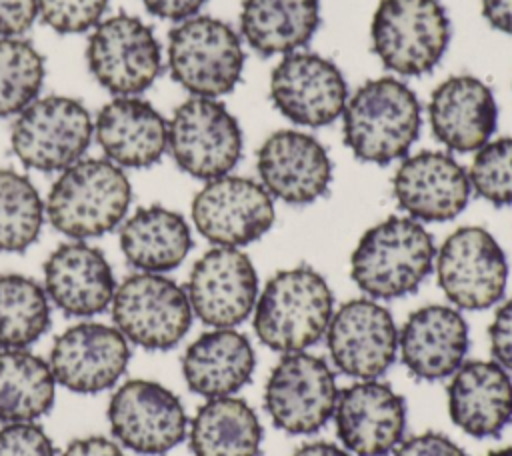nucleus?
<instances>
[{
    "label": "nucleus",
    "mask_w": 512,
    "mask_h": 456,
    "mask_svg": "<svg viewBox=\"0 0 512 456\" xmlns=\"http://www.w3.org/2000/svg\"><path fill=\"white\" fill-rule=\"evenodd\" d=\"M254 366V348L236 328L202 332L188 344L182 356L186 386L206 400L234 396L250 382Z\"/></svg>",
    "instance_id": "nucleus-27"
},
{
    "label": "nucleus",
    "mask_w": 512,
    "mask_h": 456,
    "mask_svg": "<svg viewBox=\"0 0 512 456\" xmlns=\"http://www.w3.org/2000/svg\"><path fill=\"white\" fill-rule=\"evenodd\" d=\"M38 18V0H0V38L24 36Z\"/></svg>",
    "instance_id": "nucleus-40"
},
{
    "label": "nucleus",
    "mask_w": 512,
    "mask_h": 456,
    "mask_svg": "<svg viewBox=\"0 0 512 456\" xmlns=\"http://www.w3.org/2000/svg\"><path fill=\"white\" fill-rule=\"evenodd\" d=\"M92 78L114 96H140L162 72L164 56L154 30L132 14L102 18L88 36Z\"/></svg>",
    "instance_id": "nucleus-9"
},
{
    "label": "nucleus",
    "mask_w": 512,
    "mask_h": 456,
    "mask_svg": "<svg viewBox=\"0 0 512 456\" xmlns=\"http://www.w3.org/2000/svg\"><path fill=\"white\" fill-rule=\"evenodd\" d=\"M106 416L122 448L148 456L170 452L188 432L180 398L164 384L146 378L122 382L110 396Z\"/></svg>",
    "instance_id": "nucleus-13"
},
{
    "label": "nucleus",
    "mask_w": 512,
    "mask_h": 456,
    "mask_svg": "<svg viewBox=\"0 0 512 456\" xmlns=\"http://www.w3.org/2000/svg\"><path fill=\"white\" fill-rule=\"evenodd\" d=\"M348 98L342 70L314 52H290L270 74L274 108L298 126L332 124L342 116Z\"/></svg>",
    "instance_id": "nucleus-16"
},
{
    "label": "nucleus",
    "mask_w": 512,
    "mask_h": 456,
    "mask_svg": "<svg viewBox=\"0 0 512 456\" xmlns=\"http://www.w3.org/2000/svg\"><path fill=\"white\" fill-rule=\"evenodd\" d=\"M110 0H38V18L58 34L90 32Z\"/></svg>",
    "instance_id": "nucleus-36"
},
{
    "label": "nucleus",
    "mask_w": 512,
    "mask_h": 456,
    "mask_svg": "<svg viewBox=\"0 0 512 456\" xmlns=\"http://www.w3.org/2000/svg\"><path fill=\"white\" fill-rule=\"evenodd\" d=\"M46 76L44 56L24 36L0 38V118H14L30 106Z\"/></svg>",
    "instance_id": "nucleus-34"
},
{
    "label": "nucleus",
    "mask_w": 512,
    "mask_h": 456,
    "mask_svg": "<svg viewBox=\"0 0 512 456\" xmlns=\"http://www.w3.org/2000/svg\"><path fill=\"white\" fill-rule=\"evenodd\" d=\"M130 362V342L110 324L82 320L60 332L48 364L58 386L76 394H98L112 388Z\"/></svg>",
    "instance_id": "nucleus-18"
},
{
    "label": "nucleus",
    "mask_w": 512,
    "mask_h": 456,
    "mask_svg": "<svg viewBox=\"0 0 512 456\" xmlns=\"http://www.w3.org/2000/svg\"><path fill=\"white\" fill-rule=\"evenodd\" d=\"M334 296L326 278L310 266L278 270L258 292L252 324L270 350L290 354L314 346L328 330Z\"/></svg>",
    "instance_id": "nucleus-4"
},
{
    "label": "nucleus",
    "mask_w": 512,
    "mask_h": 456,
    "mask_svg": "<svg viewBox=\"0 0 512 456\" xmlns=\"http://www.w3.org/2000/svg\"><path fill=\"white\" fill-rule=\"evenodd\" d=\"M242 38L224 20L192 16L168 34L166 64L170 76L192 96L230 94L244 72Z\"/></svg>",
    "instance_id": "nucleus-5"
},
{
    "label": "nucleus",
    "mask_w": 512,
    "mask_h": 456,
    "mask_svg": "<svg viewBox=\"0 0 512 456\" xmlns=\"http://www.w3.org/2000/svg\"><path fill=\"white\" fill-rule=\"evenodd\" d=\"M168 152L182 172L208 182L240 162L242 128L218 98L190 96L168 120Z\"/></svg>",
    "instance_id": "nucleus-10"
},
{
    "label": "nucleus",
    "mask_w": 512,
    "mask_h": 456,
    "mask_svg": "<svg viewBox=\"0 0 512 456\" xmlns=\"http://www.w3.org/2000/svg\"><path fill=\"white\" fill-rule=\"evenodd\" d=\"M486 22L504 34H512V0H480Z\"/></svg>",
    "instance_id": "nucleus-43"
},
{
    "label": "nucleus",
    "mask_w": 512,
    "mask_h": 456,
    "mask_svg": "<svg viewBox=\"0 0 512 456\" xmlns=\"http://www.w3.org/2000/svg\"><path fill=\"white\" fill-rule=\"evenodd\" d=\"M320 26V0H244L240 34L262 56L290 54L306 46Z\"/></svg>",
    "instance_id": "nucleus-29"
},
{
    "label": "nucleus",
    "mask_w": 512,
    "mask_h": 456,
    "mask_svg": "<svg viewBox=\"0 0 512 456\" xmlns=\"http://www.w3.org/2000/svg\"><path fill=\"white\" fill-rule=\"evenodd\" d=\"M292 456H352L346 448H340L332 442H308L302 444Z\"/></svg>",
    "instance_id": "nucleus-44"
},
{
    "label": "nucleus",
    "mask_w": 512,
    "mask_h": 456,
    "mask_svg": "<svg viewBox=\"0 0 512 456\" xmlns=\"http://www.w3.org/2000/svg\"><path fill=\"white\" fill-rule=\"evenodd\" d=\"M194 228L214 246L242 248L262 238L274 224V198L244 176L208 180L192 198Z\"/></svg>",
    "instance_id": "nucleus-14"
},
{
    "label": "nucleus",
    "mask_w": 512,
    "mask_h": 456,
    "mask_svg": "<svg viewBox=\"0 0 512 456\" xmlns=\"http://www.w3.org/2000/svg\"><path fill=\"white\" fill-rule=\"evenodd\" d=\"M448 414L474 438H494L512 420V378L494 360H468L448 384Z\"/></svg>",
    "instance_id": "nucleus-26"
},
{
    "label": "nucleus",
    "mask_w": 512,
    "mask_h": 456,
    "mask_svg": "<svg viewBox=\"0 0 512 456\" xmlns=\"http://www.w3.org/2000/svg\"><path fill=\"white\" fill-rule=\"evenodd\" d=\"M468 352V324L458 308H416L398 330V354L408 372L426 382L450 378Z\"/></svg>",
    "instance_id": "nucleus-24"
},
{
    "label": "nucleus",
    "mask_w": 512,
    "mask_h": 456,
    "mask_svg": "<svg viewBox=\"0 0 512 456\" xmlns=\"http://www.w3.org/2000/svg\"><path fill=\"white\" fill-rule=\"evenodd\" d=\"M258 182L266 192L292 206L322 198L332 182V160L310 134L284 128L272 132L256 154Z\"/></svg>",
    "instance_id": "nucleus-20"
},
{
    "label": "nucleus",
    "mask_w": 512,
    "mask_h": 456,
    "mask_svg": "<svg viewBox=\"0 0 512 456\" xmlns=\"http://www.w3.org/2000/svg\"><path fill=\"white\" fill-rule=\"evenodd\" d=\"M392 192L408 218L448 222L468 206L472 186L468 170L450 152L422 150L402 158Z\"/></svg>",
    "instance_id": "nucleus-21"
},
{
    "label": "nucleus",
    "mask_w": 512,
    "mask_h": 456,
    "mask_svg": "<svg viewBox=\"0 0 512 456\" xmlns=\"http://www.w3.org/2000/svg\"><path fill=\"white\" fill-rule=\"evenodd\" d=\"M490 352L496 364L512 372V298L502 302L488 326Z\"/></svg>",
    "instance_id": "nucleus-38"
},
{
    "label": "nucleus",
    "mask_w": 512,
    "mask_h": 456,
    "mask_svg": "<svg viewBox=\"0 0 512 456\" xmlns=\"http://www.w3.org/2000/svg\"><path fill=\"white\" fill-rule=\"evenodd\" d=\"M132 204L124 168L108 158H80L58 172L44 200L46 218L70 240H90L118 228Z\"/></svg>",
    "instance_id": "nucleus-2"
},
{
    "label": "nucleus",
    "mask_w": 512,
    "mask_h": 456,
    "mask_svg": "<svg viewBox=\"0 0 512 456\" xmlns=\"http://www.w3.org/2000/svg\"><path fill=\"white\" fill-rule=\"evenodd\" d=\"M486 456H512V446L500 448V450H492V452H488Z\"/></svg>",
    "instance_id": "nucleus-45"
},
{
    "label": "nucleus",
    "mask_w": 512,
    "mask_h": 456,
    "mask_svg": "<svg viewBox=\"0 0 512 456\" xmlns=\"http://www.w3.org/2000/svg\"><path fill=\"white\" fill-rule=\"evenodd\" d=\"M118 228L120 250L136 272L166 274L178 268L192 248L186 218L160 204L138 208Z\"/></svg>",
    "instance_id": "nucleus-28"
},
{
    "label": "nucleus",
    "mask_w": 512,
    "mask_h": 456,
    "mask_svg": "<svg viewBox=\"0 0 512 456\" xmlns=\"http://www.w3.org/2000/svg\"><path fill=\"white\" fill-rule=\"evenodd\" d=\"M94 140L120 168H148L168 152V120L140 96H114L94 118Z\"/></svg>",
    "instance_id": "nucleus-25"
},
{
    "label": "nucleus",
    "mask_w": 512,
    "mask_h": 456,
    "mask_svg": "<svg viewBox=\"0 0 512 456\" xmlns=\"http://www.w3.org/2000/svg\"><path fill=\"white\" fill-rule=\"evenodd\" d=\"M186 434L194 456H258L264 436L254 408L236 396L208 398Z\"/></svg>",
    "instance_id": "nucleus-30"
},
{
    "label": "nucleus",
    "mask_w": 512,
    "mask_h": 456,
    "mask_svg": "<svg viewBox=\"0 0 512 456\" xmlns=\"http://www.w3.org/2000/svg\"><path fill=\"white\" fill-rule=\"evenodd\" d=\"M436 246L422 222L388 216L370 226L350 256L354 284L372 300L408 296L434 270Z\"/></svg>",
    "instance_id": "nucleus-3"
},
{
    "label": "nucleus",
    "mask_w": 512,
    "mask_h": 456,
    "mask_svg": "<svg viewBox=\"0 0 512 456\" xmlns=\"http://www.w3.org/2000/svg\"><path fill=\"white\" fill-rule=\"evenodd\" d=\"M144 8L162 20L172 22H184L192 16H198L200 8L206 4V0H140Z\"/></svg>",
    "instance_id": "nucleus-41"
},
{
    "label": "nucleus",
    "mask_w": 512,
    "mask_h": 456,
    "mask_svg": "<svg viewBox=\"0 0 512 456\" xmlns=\"http://www.w3.org/2000/svg\"><path fill=\"white\" fill-rule=\"evenodd\" d=\"M0 456H56V450L36 422H10L0 428Z\"/></svg>",
    "instance_id": "nucleus-37"
},
{
    "label": "nucleus",
    "mask_w": 512,
    "mask_h": 456,
    "mask_svg": "<svg viewBox=\"0 0 512 456\" xmlns=\"http://www.w3.org/2000/svg\"><path fill=\"white\" fill-rule=\"evenodd\" d=\"M186 294L196 318L210 328H236L256 306L258 274L240 248L214 246L192 266Z\"/></svg>",
    "instance_id": "nucleus-17"
},
{
    "label": "nucleus",
    "mask_w": 512,
    "mask_h": 456,
    "mask_svg": "<svg viewBox=\"0 0 512 456\" xmlns=\"http://www.w3.org/2000/svg\"><path fill=\"white\" fill-rule=\"evenodd\" d=\"M434 270L442 294L458 310H486L506 292V254L482 226L456 228L436 250Z\"/></svg>",
    "instance_id": "nucleus-11"
},
{
    "label": "nucleus",
    "mask_w": 512,
    "mask_h": 456,
    "mask_svg": "<svg viewBox=\"0 0 512 456\" xmlns=\"http://www.w3.org/2000/svg\"><path fill=\"white\" fill-rule=\"evenodd\" d=\"M60 456H124V450L106 436H84L72 440Z\"/></svg>",
    "instance_id": "nucleus-42"
},
{
    "label": "nucleus",
    "mask_w": 512,
    "mask_h": 456,
    "mask_svg": "<svg viewBox=\"0 0 512 456\" xmlns=\"http://www.w3.org/2000/svg\"><path fill=\"white\" fill-rule=\"evenodd\" d=\"M114 326L130 344L144 350H170L192 326V306L186 288L154 272H134L124 278L112 298Z\"/></svg>",
    "instance_id": "nucleus-8"
},
{
    "label": "nucleus",
    "mask_w": 512,
    "mask_h": 456,
    "mask_svg": "<svg viewBox=\"0 0 512 456\" xmlns=\"http://www.w3.org/2000/svg\"><path fill=\"white\" fill-rule=\"evenodd\" d=\"M42 286L66 316L90 318L110 308L118 282L102 250L86 240H68L46 258Z\"/></svg>",
    "instance_id": "nucleus-22"
},
{
    "label": "nucleus",
    "mask_w": 512,
    "mask_h": 456,
    "mask_svg": "<svg viewBox=\"0 0 512 456\" xmlns=\"http://www.w3.org/2000/svg\"><path fill=\"white\" fill-rule=\"evenodd\" d=\"M336 434L356 456H386L404 440L406 402L386 382L358 380L338 392Z\"/></svg>",
    "instance_id": "nucleus-19"
},
{
    "label": "nucleus",
    "mask_w": 512,
    "mask_h": 456,
    "mask_svg": "<svg viewBox=\"0 0 512 456\" xmlns=\"http://www.w3.org/2000/svg\"><path fill=\"white\" fill-rule=\"evenodd\" d=\"M52 322V302L40 282L24 274H0V348H28Z\"/></svg>",
    "instance_id": "nucleus-32"
},
{
    "label": "nucleus",
    "mask_w": 512,
    "mask_h": 456,
    "mask_svg": "<svg viewBox=\"0 0 512 456\" xmlns=\"http://www.w3.org/2000/svg\"><path fill=\"white\" fill-rule=\"evenodd\" d=\"M450 36V18L440 0H380L370 24L372 52L398 76L432 72Z\"/></svg>",
    "instance_id": "nucleus-6"
},
{
    "label": "nucleus",
    "mask_w": 512,
    "mask_h": 456,
    "mask_svg": "<svg viewBox=\"0 0 512 456\" xmlns=\"http://www.w3.org/2000/svg\"><path fill=\"white\" fill-rule=\"evenodd\" d=\"M420 126L418 96L392 76L366 80L342 112L344 144L358 160L378 166L402 160L418 140Z\"/></svg>",
    "instance_id": "nucleus-1"
},
{
    "label": "nucleus",
    "mask_w": 512,
    "mask_h": 456,
    "mask_svg": "<svg viewBox=\"0 0 512 456\" xmlns=\"http://www.w3.org/2000/svg\"><path fill=\"white\" fill-rule=\"evenodd\" d=\"M44 220V200L34 182L14 168H0V252L28 250Z\"/></svg>",
    "instance_id": "nucleus-33"
},
{
    "label": "nucleus",
    "mask_w": 512,
    "mask_h": 456,
    "mask_svg": "<svg viewBox=\"0 0 512 456\" xmlns=\"http://www.w3.org/2000/svg\"><path fill=\"white\" fill-rule=\"evenodd\" d=\"M472 192L492 206H512V136L488 140L468 170Z\"/></svg>",
    "instance_id": "nucleus-35"
},
{
    "label": "nucleus",
    "mask_w": 512,
    "mask_h": 456,
    "mask_svg": "<svg viewBox=\"0 0 512 456\" xmlns=\"http://www.w3.org/2000/svg\"><path fill=\"white\" fill-rule=\"evenodd\" d=\"M94 140V118L76 98L38 96L10 130V146L22 166L38 172H62L84 158Z\"/></svg>",
    "instance_id": "nucleus-7"
},
{
    "label": "nucleus",
    "mask_w": 512,
    "mask_h": 456,
    "mask_svg": "<svg viewBox=\"0 0 512 456\" xmlns=\"http://www.w3.org/2000/svg\"><path fill=\"white\" fill-rule=\"evenodd\" d=\"M56 378L48 360L28 348H0V420L34 422L50 412Z\"/></svg>",
    "instance_id": "nucleus-31"
},
{
    "label": "nucleus",
    "mask_w": 512,
    "mask_h": 456,
    "mask_svg": "<svg viewBox=\"0 0 512 456\" xmlns=\"http://www.w3.org/2000/svg\"><path fill=\"white\" fill-rule=\"evenodd\" d=\"M434 138L450 152L480 150L496 130L498 106L492 88L472 74L442 80L428 102Z\"/></svg>",
    "instance_id": "nucleus-23"
},
{
    "label": "nucleus",
    "mask_w": 512,
    "mask_h": 456,
    "mask_svg": "<svg viewBox=\"0 0 512 456\" xmlns=\"http://www.w3.org/2000/svg\"><path fill=\"white\" fill-rule=\"evenodd\" d=\"M334 368L306 350L284 354L264 386V406L276 428L314 434L332 418L336 398Z\"/></svg>",
    "instance_id": "nucleus-12"
},
{
    "label": "nucleus",
    "mask_w": 512,
    "mask_h": 456,
    "mask_svg": "<svg viewBox=\"0 0 512 456\" xmlns=\"http://www.w3.org/2000/svg\"><path fill=\"white\" fill-rule=\"evenodd\" d=\"M324 336L332 366L356 380H378L398 354V326L388 308L372 298L344 302Z\"/></svg>",
    "instance_id": "nucleus-15"
},
{
    "label": "nucleus",
    "mask_w": 512,
    "mask_h": 456,
    "mask_svg": "<svg viewBox=\"0 0 512 456\" xmlns=\"http://www.w3.org/2000/svg\"><path fill=\"white\" fill-rule=\"evenodd\" d=\"M394 456H466V452L442 432H420L410 438H404Z\"/></svg>",
    "instance_id": "nucleus-39"
}]
</instances>
